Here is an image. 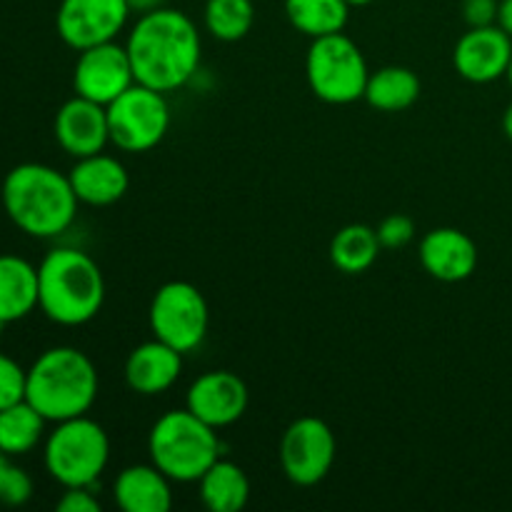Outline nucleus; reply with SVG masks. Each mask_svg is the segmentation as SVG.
<instances>
[{
    "label": "nucleus",
    "mask_w": 512,
    "mask_h": 512,
    "mask_svg": "<svg viewBox=\"0 0 512 512\" xmlns=\"http://www.w3.org/2000/svg\"><path fill=\"white\" fill-rule=\"evenodd\" d=\"M125 48L133 63L135 83L173 93L198 73L203 40L190 15L163 5L140 15L130 28Z\"/></svg>",
    "instance_id": "f257e3e1"
},
{
    "label": "nucleus",
    "mask_w": 512,
    "mask_h": 512,
    "mask_svg": "<svg viewBox=\"0 0 512 512\" xmlns=\"http://www.w3.org/2000/svg\"><path fill=\"white\" fill-rule=\"evenodd\" d=\"M3 208L30 238H55L73 225L78 203L68 175L45 163H20L3 180Z\"/></svg>",
    "instance_id": "f03ea898"
},
{
    "label": "nucleus",
    "mask_w": 512,
    "mask_h": 512,
    "mask_svg": "<svg viewBox=\"0 0 512 512\" xmlns=\"http://www.w3.org/2000/svg\"><path fill=\"white\" fill-rule=\"evenodd\" d=\"M100 265L78 248H53L38 265V308L65 328L90 323L103 310Z\"/></svg>",
    "instance_id": "7ed1b4c3"
},
{
    "label": "nucleus",
    "mask_w": 512,
    "mask_h": 512,
    "mask_svg": "<svg viewBox=\"0 0 512 512\" xmlns=\"http://www.w3.org/2000/svg\"><path fill=\"white\" fill-rule=\"evenodd\" d=\"M98 370L78 348L58 345L35 358L28 368L25 400L48 423L88 415L98 398Z\"/></svg>",
    "instance_id": "20e7f679"
},
{
    "label": "nucleus",
    "mask_w": 512,
    "mask_h": 512,
    "mask_svg": "<svg viewBox=\"0 0 512 512\" xmlns=\"http://www.w3.org/2000/svg\"><path fill=\"white\" fill-rule=\"evenodd\" d=\"M148 455L173 483H198L220 458L218 430L195 418L188 408L168 410L150 428Z\"/></svg>",
    "instance_id": "39448f33"
},
{
    "label": "nucleus",
    "mask_w": 512,
    "mask_h": 512,
    "mask_svg": "<svg viewBox=\"0 0 512 512\" xmlns=\"http://www.w3.org/2000/svg\"><path fill=\"white\" fill-rule=\"evenodd\" d=\"M110 460V438L100 423L88 415L60 420L45 440L43 463L55 483L63 488H93Z\"/></svg>",
    "instance_id": "423d86ee"
},
{
    "label": "nucleus",
    "mask_w": 512,
    "mask_h": 512,
    "mask_svg": "<svg viewBox=\"0 0 512 512\" xmlns=\"http://www.w3.org/2000/svg\"><path fill=\"white\" fill-rule=\"evenodd\" d=\"M305 78L318 100L328 105H350L365 98L370 68L363 50L348 35L333 33L310 43Z\"/></svg>",
    "instance_id": "0eeeda50"
},
{
    "label": "nucleus",
    "mask_w": 512,
    "mask_h": 512,
    "mask_svg": "<svg viewBox=\"0 0 512 512\" xmlns=\"http://www.w3.org/2000/svg\"><path fill=\"white\" fill-rule=\"evenodd\" d=\"M148 323L153 338L163 340L178 353H193L208 335L210 308L198 285L170 280L155 290L150 300Z\"/></svg>",
    "instance_id": "6e6552de"
},
{
    "label": "nucleus",
    "mask_w": 512,
    "mask_h": 512,
    "mask_svg": "<svg viewBox=\"0 0 512 512\" xmlns=\"http://www.w3.org/2000/svg\"><path fill=\"white\" fill-rule=\"evenodd\" d=\"M110 143L123 153H148L170 130V105L165 93L148 85H130L108 105Z\"/></svg>",
    "instance_id": "1a4fd4ad"
},
{
    "label": "nucleus",
    "mask_w": 512,
    "mask_h": 512,
    "mask_svg": "<svg viewBox=\"0 0 512 512\" xmlns=\"http://www.w3.org/2000/svg\"><path fill=\"white\" fill-rule=\"evenodd\" d=\"M338 455V440L330 425L315 415H305L288 425L280 440V468L285 478L300 488L323 483Z\"/></svg>",
    "instance_id": "9d476101"
},
{
    "label": "nucleus",
    "mask_w": 512,
    "mask_h": 512,
    "mask_svg": "<svg viewBox=\"0 0 512 512\" xmlns=\"http://www.w3.org/2000/svg\"><path fill=\"white\" fill-rule=\"evenodd\" d=\"M130 13L128 0H60L55 30L68 48L80 53L118 38Z\"/></svg>",
    "instance_id": "9b49d317"
},
{
    "label": "nucleus",
    "mask_w": 512,
    "mask_h": 512,
    "mask_svg": "<svg viewBox=\"0 0 512 512\" xmlns=\"http://www.w3.org/2000/svg\"><path fill=\"white\" fill-rule=\"evenodd\" d=\"M130 85H135V73L125 45L110 40L80 50L73 68L75 95H83L108 108Z\"/></svg>",
    "instance_id": "f8f14e48"
},
{
    "label": "nucleus",
    "mask_w": 512,
    "mask_h": 512,
    "mask_svg": "<svg viewBox=\"0 0 512 512\" xmlns=\"http://www.w3.org/2000/svg\"><path fill=\"white\" fill-rule=\"evenodd\" d=\"M248 403V385L230 370H208L198 375L185 395V408L215 430L238 423Z\"/></svg>",
    "instance_id": "ddd939ff"
},
{
    "label": "nucleus",
    "mask_w": 512,
    "mask_h": 512,
    "mask_svg": "<svg viewBox=\"0 0 512 512\" xmlns=\"http://www.w3.org/2000/svg\"><path fill=\"white\" fill-rule=\"evenodd\" d=\"M512 58V38L495 25L468 28L453 50V65L468 83L485 85L505 78Z\"/></svg>",
    "instance_id": "4468645a"
},
{
    "label": "nucleus",
    "mask_w": 512,
    "mask_h": 512,
    "mask_svg": "<svg viewBox=\"0 0 512 512\" xmlns=\"http://www.w3.org/2000/svg\"><path fill=\"white\" fill-rule=\"evenodd\" d=\"M55 140L68 155L88 158V155L103 153L105 145L110 143L108 128V108L93 100L75 95L65 100L55 113Z\"/></svg>",
    "instance_id": "2eb2a0df"
},
{
    "label": "nucleus",
    "mask_w": 512,
    "mask_h": 512,
    "mask_svg": "<svg viewBox=\"0 0 512 512\" xmlns=\"http://www.w3.org/2000/svg\"><path fill=\"white\" fill-rule=\"evenodd\" d=\"M420 265L440 283H463L478 268V245L458 228H435L420 240Z\"/></svg>",
    "instance_id": "dca6fc26"
},
{
    "label": "nucleus",
    "mask_w": 512,
    "mask_h": 512,
    "mask_svg": "<svg viewBox=\"0 0 512 512\" xmlns=\"http://www.w3.org/2000/svg\"><path fill=\"white\" fill-rule=\"evenodd\" d=\"M183 373V353L153 338L130 350L125 360V383L133 393L153 398L178 383Z\"/></svg>",
    "instance_id": "f3484780"
},
{
    "label": "nucleus",
    "mask_w": 512,
    "mask_h": 512,
    "mask_svg": "<svg viewBox=\"0 0 512 512\" xmlns=\"http://www.w3.org/2000/svg\"><path fill=\"white\" fill-rule=\"evenodd\" d=\"M75 198L93 208H108L125 198L130 188L128 168L108 153H95L78 158L68 173Z\"/></svg>",
    "instance_id": "a211bd4d"
},
{
    "label": "nucleus",
    "mask_w": 512,
    "mask_h": 512,
    "mask_svg": "<svg viewBox=\"0 0 512 512\" xmlns=\"http://www.w3.org/2000/svg\"><path fill=\"white\" fill-rule=\"evenodd\" d=\"M173 480L148 465H128L113 483V500L123 512H168L173 508Z\"/></svg>",
    "instance_id": "6ab92c4d"
},
{
    "label": "nucleus",
    "mask_w": 512,
    "mask_h": 512,
    "mask_svg": "<svg viewBox=\"0 0 512 512\" xmlns=\"http://www.w3.org/2000/svg\"><path fill=\"white\" fill-rule=\"evenodd\" d=\"M35 308H38V268L20 255H0V323H18Z\"/></svg>",
    "instance_id": "aec40b11"
},
{
    "label": "nucleus",
    "mask_w": 512,
    "mask_h": 512,
    "mask_svg": "<svg viewBox=\"0 0 512 512\" xmlns=\"http://www.w3.org/2000/svg\"><path fill=\"white\" fill-rule=\"evenodd\" d=\"M200 500L210 512H238L250 500V480L233 460L218 458L198 480Z\"/></svg>",
    "instance_id": "412c9836"
},
{
    "label": "nucleus",
    "mask_w": 512,
    "mask_h": 512,
    "mask_svg": "<svg viewBox=\"0 0 512 512\" xmlns=\"http://www.w3.org/2000/svg\"><path fill=\"white\" fill-rule=\"evenodd\" d=\"M380 245L378 230L365 223H350L340 228L330 240V263L345 275H360L370 270L378 260Z\"/></svg>",
    "instance_id": "4be33fe9"
},
{
    "label": "nucleus",
    "mask_w": 512,
    "mask_h": 512,
    "mask_svg": "<svg viewBox=\"0 0 512 512\" xmlns=\"http://www.w3.org/2000/svg\"><path fill=\"white\" fill-rule=\"evenodd\" d=\"M420 98V78L403 65H385L370 73L365 85V100L370 108L383 113H400L408 110Z\"/></svg>",
    "instance_id": "5701e85b"
},
{
    "label": "nucleus",
    "mask_w": 512,
    "mask_h": 512,
    "mask_svg": "<svg viewBox=\"0 0 512 512\" xmlns=\"http://www.w3.org/2000/svg\"><path fill=\"white\" fill-rule=\"evenodd\" d=\"M285 15L298 33L310 40L343 33L350 18L345 0H285Z\"/></svg>",
    "instance_id": "b1692460"
},
{
    "label": "nucleus",
    "mask_w": 512,
    "mask_h": 512,
    "mask_svg": "<svg viewBox=\"0 0 512 512\" xmlns=\"http://www.w3.org/2000/svg\"><path fill=\"white\" fill-rule=\"evenodd\" d=\"M45 423L48 420L28 400L3 408L0 410V453L10 458L30 453L43 440Z\"/></svg>",
    "instance_id": "393cba45"
},
{
    "label": "nucleus",
    "mask_w": 512,
    "mask_h": 512,
    "mask_svg": "<svg viewBox=\"0 0 512 512\" xmlns=\"http://www.w3.org/2000/svg\"><path fill=\"white\" fill-rule=\"evenodd\" d=\"M203 23L215 40L238 43L255 25L253 0H208L203 10Z\"/></svg>",
    "instance_id": "a878e982"
},
{
    "label": "nucleus",
    "mask_w": 512,
    "mask_h": 512,
    "mask_svg": "<svg viewBox=\"0 0 512 512\" xmlns=\"http://www.w3.org/2000/svg\"><path fill=\"white\" fill-rule=\"evenodd\" d=\"M33 498V480L23 468L10 460V455L0 453V505L18 508Z\"/></svg>",
    "instance_id": "bb28decb"
},
{
    "label": "nucleus",
    "mask_w": 512,
    "mask_h": 512,
    "mask_svg": "<svg viewBox=\"0 0 512 512\" xmlns=\"http://www.w3.org/2000/svg\"><path fill=\"white\" fill-rule=\"evenodd\" d=\"M25 385H28V370L20 368L18 360L0 353V410L25 400Z\"/></svg>",
    "instance_id": "cd10ccee"
},
{
    "label": "nucleus",
    "mask_w": 512,
    "mask_h": 512,
    "mask_svg": "<svg viewBox=\"0 0 512 512\" xmlns=\"http://www.w3.org/2000/svg\"><path fill=\"white\" fill-rule=\"evenodd\" d=\"M375 230H378L380 245H383V248H390V250L405 248V245L415 238L413 218H410V215H403V213L388 215V218H385Z\"/></svg>",
    "instance_id": "c85d7f7f"
},
{
    "label": "nucleus",
    "mask_w": 512,
    "mask_h": 512,
    "mask_svg": "<svg viewBox=\"0 0 512 512\" xmlns=\"http://www.w3.org/2000/svg\"><path fill=\"white\" fill-rule=\"evenodd\" d=\"M58 512H100L103 505H100L98 495L93 493V488L88 485H80V488H65L63 498L58 500Z\"/></svg>",
    "instance_id": "c756f323"
},
{
    "label": "nucleus",
    "mask_w": 512,
    "mask_h": 512,
    "mask_svg": "<svg viewBox=\"0 0 512 512\" xmlns=\"http://www.w3.org/2000/svg\"><path fill=\"white\" fill-rule=\"evenodd\" d=\"M500 0H463V20L468 28H485L498 23Z\"/></svg>",
    "instance_id": "7c9ffc66"
},
{
    "label": "nucleus",
    "mask_w": 512,
    "mask_h": 512,
    "mask_svg": "<svg viewBox=\"0 0 512 512\" xmlns=\"http://www.w3.org/2000/svg\"><path fill=\"white\" fill-rule=\"evenodd\" d=\"M498 25L512 38V0H500Z\"/></svg>",
    "instance_id": "2f4dec72"
},
{
    "label": "nucleus",
    "mask_w": 512,
    "mask_h": 512,
    "mask_svg": "<svg viewBox=\"0 0 512 512\" xmlns=\"http://www.w3.org/2000/svg\"><path fill=\"white\" fill-rule=\"evenodd\" d=\"M163 3L165 0H128V5H130V10H133V13H150V10H158V8H163Z\"/></svg>",
    "instance_id": "473e14b6"
},
{
    "label": "nucleus",
    "mask_w": 512,
    "mask_h": 512,
    "mask_svg": "<svg viewBox=\"0 0 512 512\" xmlns=\"http://www.w3.org/2000/svg\"><path fill=\"white\" fill-rule=\"evenodd\" d=\"M503 130H505V135L512 140V103L505 108V113H503Z\"/></svg>",
    "instance_id": "72a5a7b5"
},
{
    "label": "nucleus",
    "mask_w": 512,
    "mask_h": 512,
    "mask_svg": "<svg viewBox=\"0 0 512 512\" xmlns=\"http://www.w3.org/2000/svg\"><path fill=\"white\" fill-rule=\"evenodd\" d=\"M345 3H348L350 8H363V5H370L373 0H345Z\"/></svg>",
    "instance_id": "f704fd0d"
},
{
    "label": "nucleus",
    "mask_w": 512,
    "mask_h": 512,
    "mask_svg": "<svg viewBox=\"0 0 512 512\" xmlns=\"http://www.w3.org/2000/svg\"><path fill=\"white\" fill-rule=\"evenodd\" d=\"M505 78H508V83L512 85V58H510V65H508V73H505Z\"/></svg>",
    "instance_id": "c9c22d12"
},
{
    "label": "nucleus",
    "mask_w": 512,
    "mask_h": 512,
    "mask_svg": "<svg viewBox=\"0 0 512 512\" xmlns=\"http://www.w3.org/2000/svg\"><path fill=\"white\" fill-rule=\"evenodd\" d=\"M0 328H3V323H0Z\"/></svg>",
    "instance_id": "e433bc0d"
}]
</instances>
